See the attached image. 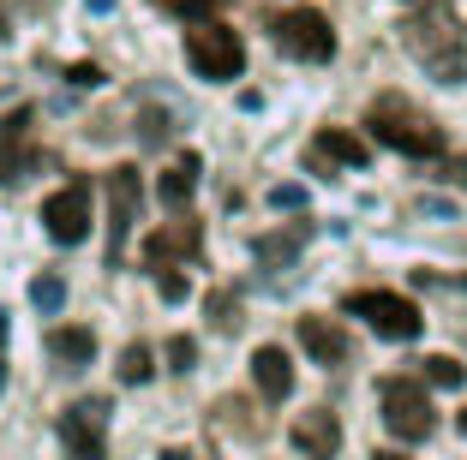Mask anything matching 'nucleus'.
<instances>
[{"label":"nucleus","mask_w":467,"mask_h":460,"mask_svg":"<svg viewBox=\"0 0 467 460\" xmlns=\"http://www.w3.org/2000/svg\"><path fill=\"white\" fill-rule=\"evenodd\" d=\"M396 30H401V48H408L438 84H462L467 78V30H462V18H455L450 0H426V6L408 13Z\"/></svg>","instance_id":"nucleus-1"},{"label":"nucleus","mask_w":467,"mask_h":460,"mask_svg":"<svg viewBox=\"0 0 467 460\" xmlns=\"http://www.w3.org/2000/svg\"><path fill=\"white\" fill-rule=\"evenodd\" d=\"M366 132L378 138V144H389V149H401V156H420V162H431V156H443V126L438 120H426V114H413L401 96H378L366 108Z\"/></svg>","instance_id":"nucleus-2"},{"label":"nucleus","mask_w":467,"mask_h":460,"mask_svg":"<svg viewBox=\"0 0 467 460\" xmlns=\"http://www.w3.org/2000/svg\"><path fill=\"white\" fill-rule=\"evenodd\" d=\"M186 60H192L198 78L234 84L240 66H246V42H240V30L216 25V18H192V25H186Z\"/></svg>","instance_id":"nucleus-3"},{"label":"nucleus","mask_w":467,"mask_h":460,"mask_svg":"<svg viewBox=\"0 0 467 460\" xmlns=\"http://www.w3.org/2000/svg\"><path fill=\"white\" fill-rule=\"evenodd\" d=\"M270 42H275L288 60H306V66H317V60L336 55L330 18L312 13V6H288V13H275V18H270Z\"/></svg>","instance_id":"nucleus-4"},{"label":"nucleus","mask_w":467,"mask_h":460,"mask_svg":"<svg viewBox=\"0 0 467 460\" xmlns=\"http://www.w3.org/2000/svg\"><path fill=\"white\" fill-rule=\"evenodd\" d=\"M342 312L348 317H366L384 341H413L420 329H426V312H420L413 299H401V293H384V287H359V293H348Z\"/></svg>","instance_id":"nucleus-5"},{"label":"nucleus","mask_w":467,"mask_h":460,"mask_svg":"<svg viewBox=\"0 0 467 460\" xmlns=\"http://www.w3.org/2000/svg\"><path fill=\"white\" fill-rule=\"evenodd\" d=\"M378 401H384L389 436H401V443H426V436L438 431V413H431V394H426L420 377H389L384 389H378Z\"/></svg>","instance_id":"nucleus-6"},{"label":"nucleus","mask_w":467,"mask_h":460,"mask_svg":"<svg viewBox=\"0 0 467 460\" xmlns=\"http://www.w3.org/2000/svg\"><path fill=\"white\" fill-rule=\"evenodd\" d=\"M109 394H90V401H72L60 413V448L67 460H109Z\"/></svg>","instance_id":"nucleus-7"},{"label":"nucleus","mask_w":467,"mask_h":460,"mask_svg":"<svg viewBox=\"0 0 467 460\" xmlns=\"http://www.w3.org/2000/svg\"><path fill=\"white\" fill-rule=\"evenodd\" d=\"M138 198H144L138 168L132 162L109 168V251H102L109 270H120V263H126V240H132V221H138Z\"/></svg>","instance_id":"nucleus-8"},{"label":"nucleus","mask_w":467,"mask_h":460,"mask_svg":"<svg viewBox=\"0 0 467 460\" xmlns=\"http://www.w3.org/2000/svg\"><path fill=\"white\" fill-rule=\"evenodd\" d=\"M42 228L55 245H78L90 233V179H67L55 198L42 203Z\"/></svg>","instance_id":"nucleus-9"},{"label":"nucleus","mask_w":467,"mask_h":460,"mask_svg":"<svg viewBox=\"0 0 467 460\" xmlns=\"http://www.w3.org/2000/svg\"><path fill=\"white\" fill-rule=\"evenodd\" d=\"M198 245H204V228H198L192 216L186 221H168V228H156L150 240H144V263L150 270H174V263H186V258H198Z\"/></svg>","instance_id":"nucleus-10"},{"label":"nucleus","mask_w":467,"mask_h":460,"mask_svg":"<svg viewBox=\"0 0 467 460\" xmlns=\"http://www.w3.org/2000/svg\"><path fill=\"white\" fill-rule=\"evenodd\" d=\"M288 443L300 448L306 460H336V448H342V419H336L330 406H312V413H300V419L288 424Z\"/></svg>","instance_id":"nucleus-11"},{"label":"nucleus","mask_w":467,"mask_h":460,"mask_svg":"<svg viewBox=\"0 0 467 460\" xmlns=\"http://www.w3.org/2000/svg\"><path fill=\"white\" fill-rule=\"evenodd\" d=\"M306 162H312V168H366L371 144L354 138V132H342V126H324V132L312 138V149H306Z\"/></svg>","instance_id":"nucleus-12"},{"label":"nucleus","mask_w":467,"mask_h":460,"mask_svg":"<svg viewBox=\"0 0 467 460\" xmlns=\"http://www.w3.org/2000/svg\"><path fill=\"white\" fill-rule=\"evenodd\" d=\"M300 347L317 365H348L354 359V341H348V329L336 317H300Z\"/></svg>","instance_id":"nucleus-13"},{"label":"nucleus","mask_w":467,"mask_h":460,"mask_svg":"<svg viewBox=\"0 0 467 460\" xmlns=\"http://www.w3.org/2000/svg\"><path fill=\"white\" fill-rule=\"evenodd\" d=\"M252 383H258V394L264 401H288V389H294V359H288V347H258L252 353Z\"/></svg>","instance_id":"nucleus-14"},{"label":"nucleus","mask_w":467,"mask_h":460,"mask_svg":"<svg viewBox=\"0 0 467 460\" xmlns=\"http://www.w3.org/2000/svg\"><path fill=\"white\" fill-rule=\"evenodd\" d=\"M198 174H204V156H192V149H186V156H174V162H168V174H162V203L168 210H186V203H192V191H198Z\"/></svg>","instance_id":"nucleus-15"},{"label":"nucleus","mask_w":467,"mask_h":460,"mask_svg":"<svg viewBox=\"0 0 467 460\" xmlns=\"http://www.w3.org/2000/svg\"><path fill=\"white\" fill-rule=\"evenodd\" d=\"M48 353L60 359V371H84L90 359H97V335H90V329L60 323V329H48Z\"/></svg>","instance_id":"nucleus-16"},{"label":"nucleus","mask_w":467,"mask_h":460,"mask_svg":"<svg viewBox=\"0 0 467 460\" xmlns=\"http://www.w3.org/2000/svg\"><path fill=\"white\" fill-rule=\"evenodd\" d=\"M36 168H42V149L30 138H0V186H18Z\"/></svg>","instance_id":"nucleus-17"},{"label":"nucleus","mask_w":467,"mask_h":460,"mask_svg":"<svg viewBox=\"0 0 467 460\" xmlns=\"http://www.w3.org/2000/svg\"><path fill=\"white\" fill-rule=\"evenodd\" d=\"M306 233L312 228H288V233H264L252 251H258V263H270V270H288L294 258H300V245H306Z\"/></svg>","instance_id":"nucleus-18"},{"label":"nucleus","mask_w":467,"mask_h":460,"mask_svg":"<svg viewBox=\"0 0 467 460\" xmlns=\"http://www.w3.org/2000/svg\"><path fill=\"white\" fill-rule=\"evenodd\" d=\"M120 383L126 389H144V383L156 377V359H150V347H144V341H132V347H120Z\"/></svg>","instance_id":"nucleus-19"},{"label":"nucleus","mask_w":467,"mask_h":460,"mask_svg":"<svg viewBox=\"0 0 467 460\" xmlns=\"http://www.w3.org/2000/svg\"><path fill=\"white\" fill-rule=\"evenodd\" d=\"M467 365L455 359V353H431V359H420V383H438V389H462Z\"/></svg>","instance_id":"nucleus-20"},{"label":"nucleus","mask_w":467,"mask_h":460,"mask_svg":"<svg viewBox=\"0 0 467 460\" xmlns=\"http://www.w3.org/2000/svg\"><path fill=\"white\" fill-rule=\"evenodd\" d=\"M30 305H36L42 317H60V305H67V281H60L55 270H42L36 281H30Z\"/></svg>","instance_id":"nucleus-21"},{"label":"nucleus","mask_w":467,"mask_h":460,"mask_svg":"<svg viewBox=\"0 0 467 460\" xmlns=\"http://www.w3.org/2000/svg\"><path fill=\"white\" fill-rule=\"evenodd\" d=\"M174 138V114H156V108H138V144L144 149H162Z\"/></svg>","instance_id":"nucleus-22"},{"label":"nucleus","mask_w":467,"mask_h":460,"mask_svg":"<svg viewBox=\"0 0 467 460\" xmlns=\"http://www.w3.org/2000/svg\"><path fill=\"white\" fill-rule=\"evenodd\" d=\"M210 323H216V329H240V323H246V317H240V293H228V287L210 293Z\"/></svg>","instance_id":"nucleus-23"},{"label":"nucleus","mask_w":467,"mask_h":460,"mask_svg":"<svg viewBox=\"0 0 467 460\" xmlns=\"http://www.w3.org/2000/svg\"><path fill=\"white\" fill-rule=\"evenodd\" d=\"M192 365H198V341L192 335H174V341H168V371H180V377H186Z\"/></svg>","instance_id":"nucleus-24"},{"label":"nucleus","mask_w":467,"mask_h":460,"mask_svg":"<svg viewBox=\"0 0 467 460\" xmlns=\"http://www.w3.org/2000/svg\"><path fill=\"white\" fill-rule=\"evenodd\" d=\"M67 84H72V90H102L109 72H102L97 60H78V66H67Z\"/></svg>","instance_id":"nucleus-25"},{"label":"nucleus","mask_w":467,"mask_h":460,"mask_svg":"<svg viewBox=\"0 0 467 460\" xmlns=\"http://www.w3.org/2000/svg\"><path fill=\"white\" fill-rule=\"evenodd\" d=\"M156 293H162L168 305H180V299L192 293V281H186V275H180V270H156Z\"/></svg>","instance_id":"nucleus-26"},{"label":"nucleus","mask_w":467,"mask_h":460,"mask_svg":"<svg viewBox=\"0 0 467 460\" xmlns=\"http://www.w3.org/2000/svg\"><path fill=\"white\" fill-rule=\"evenodd\" d=\"M30 120H36V108H30V102H18V108L0 120V138H25V132H30Z\"/></svg>","instance_id":"nucleus-27"},{"label":"nucleus","mask_w":467,"mask_h":460,"mask_svg":"<svg viewBox=\"0 0 467 460\" xmlns=\"http://www.w3.org/2000/svg\"><path fill=\"white\" fill-rule=\"evenodd\" d=\"M156 6H168V13H180L186 25H192V18H204L210 6H222V0H156Z\"/></svg>","instance_id":"nucleus-28"},{"label":"nucleus","mask_w":467,"mask_h":460,"mask_svg":"<svg viewBox=\"0 0 467 460\" xmlns=\"http://www.w3.org/2000/svg\"><path fill=\"white\" fill-rule=\"evenodd\" d=\"M270 210H306V186H294V179H288V186H275Z\"/></svg>","instance_id":"nucleus-29"},{"label":"nucleus","mask_w":467,"mask_h":460,"mask_svg":"<svg viewBox=\"0 0 467 460\" xmlns=\"http://www.w3.org/2000/svg\"><path fill=\"white\" fill-rule=\"evenodd\" d=\"M438 179H450V186H467V156H450V162L438 168Z\"/></svg>","instance_id":"nucleus-30"},{"label":"nucleus","mask_w":467,"mask_h":460,"mask_svg":"<svg viewBox=\"0 0 467 460\" xmlns=\"http://www.w3.org/2000/svg\"><path fill=\"white\" fill-rule=\"evenodd\" d=\"M426 216H438V221H450L455 210H450V198H426Z\"/></svg>","instance_id":"nucleus-31"},{"label":"nucleus","mask_w":467,"mask_h":460,"mask_svg":"<svg viewBox=\"0 0 467 460\" xmlns=\"http://www.w3.org/2000/svg\"><path fill=\"white\" fill-rule=\"evenodd\" d=\"M120 0H84V13H114Z\"/></svg>","instance_id":"nucleus-32"},{"label":"nucleus","mask_w":467,"mask_h":460,"mask_svg":"<svg viewBox=\"0 0 467 460\" xmlns=\"http://www.w3.org/2000/svg\"><path fill=\"white\" fill-rule=\"evenodd\" d=\"M6 335H13V317L0 312V347H6Z\"/></svg>","instance_id":"nucleus-33"},{"label":"nucleus","mask_w":467,"mask_h":460,"mask_svg":"<svg viewBox=\"0 0 467 460\" xmlns=\"http://www.w3.org/2000/svg\"><path fill=\"white\" fill-rule=\"evenodd\" d=\"M371 460H408V455H396V448H378V455H371Z\"/></svg>","instance_id":"nucleus-34"},{"label":"nucleus","mask_w":467,"mask_h":460,"mask_svg":"<svg viewBox=\"0 0 467 460\" xmlns=\"http://www.w3.org/2000/svg\"><path fill=\"white\" fill-rule=\"evenodd\" d=\"M162 460H192V455H186V448H168V455Z\"/></svg>","instance_id":"nucleus-35"},{"label":"nucleus","mask_w":467,"mask_h":460,"mask_svg":"<svg viewBox=\"0 0 467 460\" xmlns=\"http://www.w3.org/2000/svg\"><path fill=\"white\" fill-rule=\"evenodd\" d=\"M455 431H462V436H467V413H462V419H455Z\"/></svg>","instance_id":"nucleus-36"},{"label":"nucleus","mask_w":467,"mask_h":460,"mask_svg":"<svg viewBox=\"0 0 467 460\" xmlns=\"http://www.w3.org/2000/svg\"><path fill=\"white\" fill-rule=\"evenodd\" d=\"M0 389H6V359H0Z\"/></svg>","instance_id":"nucleus-37"},{"label":"nucleus","mask_w":467,"mask_h":460,"mask_svg":"<svg viewBox=\"0 0 467 460\" xmlns=\"http://www.w3.org/2000/svg\"><path fill=\"white\" fill-rule=\"evenodd\" d=\"M0 42H6V13H0Z\"/></svg>","instance_id":"nucleus-38"}]
</instances>
